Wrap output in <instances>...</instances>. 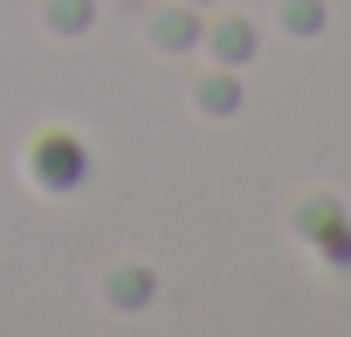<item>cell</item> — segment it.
I'll use <instances>...</instances> for the list:
<instances>
[{
	"label": "cell",
	"mask_w": 351,
	"mask_h": 337,
	"mask_svg": "<svg viewBox=\"0 0 351 337\" xmlns=\"http://www.w3.org/2000/svg\"><path fill=\"white\" fill-rule=\"evenodd\" d=\"M28 173H35L49 193H62V186L90 179V158H83V145H76L69 131H42V138H35V151H28Z\"/></svg>",
	"instance_id": "1"
},
{
	"label": "cell",
	"mask_w": 351,
	"mask_h": 337,
	"mask_svg": "<svg viewBox=\"0 0 351 337\" xmlns=\"http://www.w3.org/2000/svg\"><path fill=\"white\" fill-rule=\"evenodd\" d=\"M152 289H158V282H152V269H131V262H117V269L104 275V296H110L117 310H145V303H152Z\"/></svg>",
	"instance_id": "2"
},
{
	"label": "cell",
	"mask_w": 351,
	"mask_h": 337,
	"mask_svg": "<svg viewBox=\"0 0 351 337\" xmlns=\"http://www.w3.org/2000/svg\"><path fill=\"white\" fill-rule=\"evenodd\" d=\"M42 21H49L56 35H83V28L97 21V0H49V8H42Z\"/></svg>",
	"instance_id": "3"
},
{
	"label": "cell",
	"mask_w": 351,
	"mask_h": 337,
	"mask_svg": "<svg viewBox=\"0 0 351 337\" xmlns=\"http://www.w3.org/2000/svg\"><path fill=\"white\" fill-rule=\"evenodd\" d=\"M152 42H158V49H186V42H193V14H186V8H158V14H152Z\"/></svg>",
	"instance_id": "4"
},
{
	"label": "cell",
	"mask_w": 351,
	"mask_h": 337,
	"mask_svg": "<svg viewBox=\"0 0 351 337\" xmlns=\"http://www.w3.org/2000/svg\"><path fill=\"white\" fill-rule=\"evenodd\" d=\"M214 49H221V55H228V62H241V55H248V49H255V42H248V28H234V21H228V28H221V35H214Z\"/></svg>",
	"instance_id": "5"
},
{
	"label": "cell",
	"mask_w": 351,
	"mask_h": 337,
	"mask_svg": "<svg viewBox=\"0 0 351 337\" xmlns=\"http://www.w3.org/2000/svg\"><path fill=\"white\" fill-rule=\"evenodd\" d=\"M200 103H207V110H234V83H228V76H207Z\"/></svg>",
	"instance_id": "6"
}]
</instances>
